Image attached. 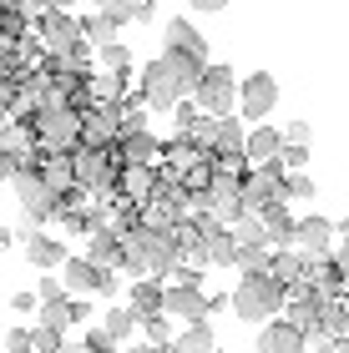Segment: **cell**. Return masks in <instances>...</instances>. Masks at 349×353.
Returning <instances> with one entry per match:
<instances>
[{
  "label": "cell",
  "instance_id": "2",
  "mask_svg": "<svg viewBox=\"0 0 349 353\" xmlns=\"http://www.w3.org/2000/svg\"><path fill=\"white\" fill-rule=\"evenodd\" d=\"M283 303H289V288H283L268 268L243 272L238 288H233V313L243 318V323H258V328H263L274 313H283Z\"/></svg>",
  "mask_w": 349,
  "mask_h": 353
},
{
  "label": "cell",
  "instance_id": "30",
  "mask_svg": "<svg viewBox=\"0 0 349 353\" xmlns=\"http://www.w3.org/2000/svg\"><path fill=\"white\" fill-rule=\"evenodd\" d=\"M97 61H102V71H132V51H126L122 41L97 46Z\"/></svg>",
  "mask_w": 349,
  "mask_h": 353
},
{
  "label": "cell",
  "instance_id": "11",
  "mask_svg": "<svg viewBox=\"0 0 349 353\" xmlns=\"http://www.w3.org/2000/svg\"><path fill=\"white\" fill-rule=\"evenodd\" d=\"M162 313H172L178 323H193V318H213V308H208V293H202L198 283H167Z\"/></svg>",
  "mask_w": 349,
  "mask_h": 353
},
{
  "label": "cell",
  "instance_id": "50",
  "mask_svg": "<svg viewBox=\"0 0 349 353\" xmlns=\"http://www.w3.org/2000/svg\"><path fill=\"white\" fill-rule=\"evenodd\" d=\"M86 6H91V10H102V6H106V0H86Z\"/></svg>",
  "mask_w": 349,
  "mask_h": 353
},
{
  "label": "cell",
  "instance_id": "51",
  "mask_svg": "<svg viewBox=\"0 0 349 353\" xmlns=\"http://www.w3.org/2000/svg\"><path fill=\"white\" fill-rule=\"evenodd\" d=\"M132 6H137V0H132Z\"/></svg>",
  "mask_w": 349,
  "mask_h": 353
},
{
  "label": "cell",
  "instance_id": "47",
  "mask_svg": "<svg viewBox=\"0 0 349 353\" xmlns=\"http://www.w3.org/2000/svg\"><path fill=\"white\" fill-rule=\"evenodd\" d=\"M329 258H334V268H339L344 278H349V243H344V248H334V252H329Z\"/></svg>",
  "mask_w": 349,
  "mask_h": 353
},
{
  "label": "cell",
  "instance_id": "36",
  "mask_svg": "<svg viewBox=\"0 0 349 353\" xmlns=\"http://www.w3.org/2000/svg\"><path fill=\"white\" fill-rule=\"evenodd\" d=\"M279 162L299 172V167H309V147H299V141H283V152H279Z\"/></svg>",
  "mask_w": 349,
  "mask_h": 353
},
{
  "label": "cell",
  "instance_id": "49",
  "mask_svg": "<svg viewBox=\"0 0 349 353\" xmlns=\"http://www.w3.org/2000/svg\"><path fill=\"white\" fill-rule=\"evenodd\" d=\"M334 232H339V237H344V243H349V217H344V222H334Z\"/></svg>",
  "mask_w": 349,
  "mask_h": 353
},
{
  "label": "cell",
  "instance_id": "28",
  "mask_svg": "<svg viewBox=\"0 0 349 353\" xmlns=\"http://www.w3.org/2000/svg\"><path fill=\"white\" fill-rule=\"evenodd\" d=\"M117 30H122V26H117L106 10H86V15H82V41H91V46L117 41Z\"/></svg>",
  "mask_w": 349,
  "mask_h": 353
},
{
  "label": "cell",
  "instance_id": "15",
  "mask_svg": "<svg viewBox=\"0 0 349 353\" xmlns=\"http://www.w3.org/2000/svg\"><path fill=\"white\" fill-rule=\"evenodd\" d=\"M162 41H167V51H182V56L208 61V41H202V30L193 21H182V15H172V21L162 26Z\"/></svg>",
  "mask_w": 349,
  "mask_h": 353
},
{
  "label": "cell",
  "instance_id": "12",
  "mask_svg": "<svg viewBox=\"0 0 349 353\" xmlns=\"http://www.w3.org/2000/svg\"><path fill=\"white\" fill-rule=\"evenodd\" d=\"M21 243H26V263L36 268V272H56L61 263H66V252H71V248H66V237H51L46 228L26 232Z\"/></svg>",
  "mask_w": 349,
  "mask_h": 353
},
{
  "label": "cell",
  "instance_id": "38",
  "mask_svg": "<svg viewBox=\"0 0 349 353\" xmlns=\"http://www.w3.org/2000/svg\"><path fill=\"white\" fill-rule=\"evenodd\" d=\"M61 343H66V333H56V328H41V323H36V348H41V353H56Z\"/></svg>",
  "mask_w": 349,
  "mask_h": 353
},
{
  "label": "cell",
  "instance_id": "24",
  "mask_svg": "<svg viewBox=\"0 0 349 353\" xmlns=\"http://www.w3.org/2000/svg\"><path fill=\"white\" fill-rule=\"evenodd\" d=\"M304 268H309V258H304V252H299L294 243H289V248H279V252H268V272H274L283 288H289V283H304Z\"/></svg>",
  "mask_w": 349,
  "mask_h": 353
},
{
  "label": "cell",
  "instance_id": "14",
  "mask_svg": "<svg viewBox=\"0 0 349 353\" xmlns=\"http://www.w3.org/2000/svg\"><path fill=\"white\" fill-rule=\"evenodd\" d=\"M253 343H258L263 353H294V348H304V328H299L294 318H279V313H274Z\"/></svg>",
  "mask_w": 349,
  "mask_h": 353
},
{
  "label": "cell",
  "instance_id": "1",
  "mask_svg": "<svg viewBox=\"0 0 349 353\" xmlns=\"http://www.w3.org/2000/svg\"><path fill=\"white\" fill-rule=\"evenodd\" d=\"M202 66H208V61L182 56V51H167V56H157V61L142 66V81H137V86H142V96H147L152 111H172L182 96H193Z\"/></svg>",
  "mask_w": 349,
  "mask_h": 353
},
{
  "label": "cell",
  "instance_id": "29",
  "mask_svg": "<svg viewBox=\"0 0 349 353\" xmlns=\"http://www.w3.org/2000/svg\"><path fill=\"white\" fill-rule=\"evenodd\" d=\"M172 323H178L172 313H147V318H142L147 343H152V348H172V339H178V333H172Z\"/></svg>",
  "mask_w": 349,
  "mask_h": 353
},
{
  "label": "cell",
  "instance_id": "42",
  "mask_svg": "<svg viewBox=\"0 0 349 353\" xmlns=\"http://www.w3.org/2000/svg\"><path fill=\"white\" fill-rule=\"evenodd\" d=\"M132 21H137V26H152V21H157V0H137V6H132Z\"/></svg>",
  "mask_w": 349,
  "mask_h": 353
},
{
  "label": "cell",
  "instance_id": "16",
  "mask_svg": "<svg viewBox=\"0 0 349 353\" xmlns=\"http://www.w3.org/2000/svg\"><path fill=\"white\" fill-rule=\"evenodd\" d=\"M279 152H283V132H279V126H268V121H253V126H248V141H243V157H248V167H258V162H274Z\"/></svg>",
  "mask_w": 349,
  "mask_h": 353
},
{
  "label": "cell",
  "instance_id": "32",
  "mask_svg": "<svg viewBox=\"0 0 349 353\" xmlns=\"http://www.w3.org/2000/svg\"><path fill=\"white\" fill-rule=\"evenodd\" d=\"M283 197H289V202H309L314 197V176H304V167L289 172V176H283Z\"/></svg>",
  "mask_w": 349,
  "mask_h": 353
},
{
  "label": "cell",
  "instance_id": "22",
  "mask_svg": "<svg viewBox=\"0 0 349 353\" xmlns=\"http://www.w3.org/2000/svg\"><path fill=\"white\" fill-rule=\"evenodd\" d=\"M36 167H41V176H46V182H51L56 192H71V187H76L71 152H41V157H36Z\"/></svg>",
  "mask_w": 349,
  "mask_h": 353
},
{
  "label": "cell",
  "instance_id": "17",
  "mask_svg": "<svg viewBox=\"0 0 349 353\" xmlns=\"http://www.w3.org/2000/svg\"><path fill=\"white\" fill-rule=\"evenodd\" d=\"M126 298H132V308L147 318V313H162V298H167V278H157V272H142V278L126 283Z\"/></svg>",
  "mask_w": 349,
  "mask_h": 353
},
{
  "label": "cell",
  "instance_id": "8",
  "mask_svg": "<svg viewBox=\"0 0 349 353\" xmlns=\"http://www.w3.org/2000/svg\"><path fill=\"white\" fill-rule=\"evenodd\" d=\"M283 176H289V167H283L279 157H274V162L248 167V172H243V202L253 207V212L268 207V202H279V197H283ZM283 202H289V197H283Z\"/></svg>",
  "mask_w": 349,
  "mask_h": 353
},
{
  "label": "cell",
  "instance_id": "48",
  "mask_svg": "<svg viewBox=\"0 0 349 353\" xmlns=\"http://www.w3.org/2000/svg\"><path fill=\"white\" fill-rule=\"evenodd\" d=\"M15 243H21V232H10V228H0V252H10Z\"/></svg>",
  "mask_w": 349,
  "mask_h": 353
},
{
  "label": "cell",
  "instance_id": "27",
  "mask_svg": "<svg viewBox=\"0 0 349 353\" xmlns=\"http://www.w3.org/2000/svg\"><path fill=\"white\" fill-rule=\"evenodd\" d=\"M172 348H187V353H208V348H218V328L208 323V318H193L178 339H172Z\"/></svg>",
  "mask_w": 349,
  "mask_h": 353
},
{
  "label": "cell",
  "instance_id": "7",
  "mask_svg": "<svg viewBox=\"0 0 349 353\" xmlns=\"http://www.w3.org/2000/svg\"><path fill=\"white\" fill-rule=\"evenodd\" d=\"M279 106V81L268 71H253L238 81V117H243L248 126L253 121H268V111Z\"/></svg>",
  "mask_w": 349,
  "mask_h": 353
},
{
  "label": "cell",
  "instance_id": "31",
  "mask_svg": "<svg viewBox=\"0 0 349 353\" xmlns=\"http://www.w3.org/2000/svg\"><path fill=\"white\" fill-rule=\"evenodd\" d=\"M122 278H126L122 268H97V288H91V293H97V298H122L126 293Z\"/></svg>",
  "mask_w": 349,
  "mask_h": 353
},
{
  "label": "cell",
  "instance_id": "46",
  "mask_svg": "<svg viewBox=\"0 0 349 353\" xmlns=\"http://www.w3.org/2000/svg\"><path fill=\"white\" fill-rule=\"evenodd\" d=\"M26 6H36V10H71V0H26Z\"/></svg>",
  "mask_w": 349,
  "mask_h": 353
},
{
  "label": "cell",
  "instance_id": "35",
  "mask_svg": "<svg viewBox=\"0 0 349 353\" xmlns=\"http://www.w3.org/2000/svg\"><path fill=\"white\" fill-rule=\"evenodd\" d=\"M0 348H10V353H26V348H36V328H10L6 339H0Z\"/></svg>",
  "mask_w": 349,
  "mask_h": 353
},
{
  "label": "cell",
  "instance_id": "40",
  "mask_svg": "<svg viewBox=\"0 0 349 353\" xmlns=\"http://www.w3.org/2000/svg\"><path fill=\"white\" fill-rule=\"evenodd\" d=\"M309 137H314L309 121H289V126H283V141H299V147H309Z\"/></svg>",
  "mask_w": 349,
  "mask_h": 353
},
{
  "label": "cell",
  "instance_id": "25",
  "mask_svg": "<svg viewBox=\"0 0 349 353\" xmlns=\"http://www.w3.org/2000/svg\"><path fill=\"white\" fill-rule=\"evenodd\" d=\"M228 228L238 237V248H274V243H268V228H263V212H253V207H248V212H238Z\"/></svg>",
  "mask_w": 349,
  "mask_h": 353
},
{
  "label": "cell",
  "instance_id": "4",
  "mask_svg": "<svg viewBox=\"0 0 349 353\" xmlns=\"http://www.w3.org/2000/svg\"><path fill=\"white\" fill-rule=\"evenodd\" d=\"M71 167H76V187L97 192V197H112L117 192V172H122L117 147H76Z\"/></svg>",
  "mask_w": 349,
  "mask_h": 353
},
{
  "label": "cell",
  "instance_id": "13",
  "mask_svg": "<svg viewBox=\"0 0 349 353\" xmlns=\"http://www.w3.org/2000/svg\"><path fill=\"white\" fill-rule=\"evenodd\" d=\"M208 192H213V212L223 217V222H233L238 212H248V202H243V176H233V172H213Z\"/></svg>",
  "mask_w": 349,
  "mask_h": 353
},
{
  "label": "cell",
  "instance_id": "6",
  "mask_svg": "<svg viewBox=\"0 0 349 353\" xmlns=\"http://www.w3.org/2000/svg\"><path fill=\"white\" fill-rule=\"evenodd\" d=\"M30 30H36V41L51 56H61V51H71V46L82 41V15H71V10H30Z\"/></svg>",
  "mask_w": 349,
  "mask_h": 353
},
{
  "label": "cell",
  "instance_id": "37",
  "mask_svg": "<svg viewBox=\"0 0 349 353\" xmlns=\"http://www.w3.org/2000/svg\"><path fill=\"white\" fill-rule=\"evenodd\" d=\"M66 313H71V328H82L86 318H91V303H86V293H71V298H66Z\"/></svg>",
  "mask_w": 349,
  "mask_h": 353
},
{
  "label": "cell",
  "instance_id": "3",
  "mask_svg": "<svg viewBox=\"0 0 349 353\" xmlns=\"http://www.w3.org/2000/svg\"><path fill=\"white\" fill-rule=\"evenodd\" d=\"M30 126H36L41 152H76L82 147V111L76 106H41V111H30Z\"/></svg>",
  "mask_w": 349,
  "mask_h": 353
},
{
  "label": "cell",
  "instance_id": "41",
  "mask_svg": "<svg viewBox=\"0 0 349 353\" xmlns=\"http://www.w3.org/2000/svg\"><path fill=\"white\" fill-rule=\"evenodd\" d=\"M106 15H112V21L117 26H126V21H132V0H106V6H102Z\"/></svg>",
  "mask_w": 349,
  "mask_h": 353
},
{
  "label": "cell",
  "instance_id": "9",
  "mask_svg": "<svg viewBox=\"0 0 349 353\" xmlns=\"http://www.w3.org/2000/svg\"><path fill=\"white\" fill-rule=\"evenodd\" d=\"M122 137V117L112 101H97L82 111V147H117Z\"/></svg>",
  "mask_w": 349,
  "mask_h": 353
},
{
  "label": "cell",
  "instance_id": "45",
  "mask_svg": "<svg viewBox=\"0 0 349 353\" xmlns=\"http://www.w3.org/2000/svg\"><path fill=\"white\" fill-rule=\"evenodd\" d=\"M10 303H15L21 313H41V293H15Z\"/></svg>",
  "mask_w": 349,
  "mask_h": 353
},
{
  "label": "cell",
  "instance_id": "43",
  "mask_svg": "<svg viewBox=\"0 0 349 353\" xmlns=\"http://www.w3.org/2000/svg\"><path fill=\"white\" fill-rule=\"evenodd\" d=\"M15 172H21V157H15V152H6V147H0V182H10V176Z\"/></svg>",
  "mask_w": 349,
  "mask_h": 353
},
{
  "label": "cell",
  "instance_id": "23",
  "mask_svg": "<svg viewBox=\"0 0 349 353\" xmlns=\"http://www.w3.org/2000/svg\"><path fill=\"white\" fill-rule=\"evenodd\" d=\"M233 258H238V237L223 222V228H213L208 243H202V263H208V268H233Z\"/></svg>",
  "mask_w": 349,
  "mask_h": 353
},
{
  "label": "cell",
  "instance_id": "19",
  "mask_svg": "<svg viewBox=\"0 0 349 353\" xmlns=\"http://www.w3.org/2000/svg\"><path fill=\"white\" fill-rule=\"evenodd\" d=\"M258 212H263V228H268V243H274V248H289L294 243V228H299V217L289 212V202H268V207H258Z\"/></svg>",
  "mask_w": 349,
  "mask_h": 353
},
{
  "label": "cell",
  "instance_id": "44",
  "mask_svg": "<svg viewBox=\"0 0 349 353\" xmlns=\"http://www.w3.org/2000/svg\"><path fill=\"white\" fill-rule=\"evenodd\" d=\"M187 6H193L198 15H223V10H228V0H187Z\"/></svg>",
  "mask_w": 349,
  "mask_h": 353
},
{
  "label": "cell",
  "instance_id": "33",
  "mask_svg": "<svg viewBox=\"0 0 349 353\" xmlns=\"http://www.w3.org/2000/svg\"><path fill=\"white\" fill-rule=\"evenodd\" d=\"M15 96H21V76H0V117H15Z\"/></svg>",
  "mask_w": 349,
  "mask_h": 353
},
{
  "label": "cell",
  "instance_id": "20",
  "mask_svg": "<svg viewBox=\"0 0 349 353\" xmlns=\"http://www.w3.org/2000/svg\"><path fill=\"white\" fill-rule=\"evenodd\" d=\"M56 272H61V283H66V293H91V288H97V263H91L86 252H66V263Z\"/></svg>",
  "mask_w": 349,
  "mask_h": 353
},
{
  "label": "cell",
  "instance_id": "34",
  "mask_svg": "<svg viewBox=\"0 0 349 353\" xmlns=\"http://www.w3.org/2000/svg\"><path fill=\"white\" fill-rule=\"evenodd\" d=\"M238 272H253V268H268V248H238V258H233Z\"/></svg>",
  "mask_w": 349,
  "mask_h": 353
},
{
  "label": "cell",
  "instance_id": "5",
  "mask_svg": "<svg viewBox=\"0 0 349 353\" xmlns=\"http://www.w3.org/2000/svg\"><path fill=\"white\" fill-rule=\"evenodd\" d=\"M193 101L208 111V117H228V111H238V76L233 66H223V61H208L193 86Z\"/></svg>",
  "mask_w": 349,
  "mask_h": 353
},
{
  "label": "cell",
  "instance_id": "39",
  "mask_svg": "<svg viewBox=\"0 0 349 353\" xmlns=\"http://www.w3.org/2000/svg\"><path fill=\"white\" fill-rule=\"evenodd\" d=\"M82 348L86 353H106V348H117V343H112V333H106V328H91L86 339H82Z\"/></svg>",
  "mask_w": 349,
  "mask_h": 353
},
{
  "label": "cell",
  "instance_id": "21",
  "mask_svg": "<svg viewBox=\"0 0 349 353\" xmlns=\"http://www.w3.org/2000/svg\"><path fill=\"white\" fill-rule=\"evenodd\" d=\"M86 258L97 268H122V232L117 228H97L86 237Z\"/></svg>",
  "mask_w": 349,
  "mask_h": 353
},
{
  "label": "cell",
  "instance_id": "10",
  "mask_svg": "<svg viewBox=\"0 0 349 353\" xmlns=\"http://www.w3.org/2000/svg\"><path fill=\"white\" fill-rule=\"evenodd\" d=\"M334 222L319 217V212H309V217H299V228H294V248L304 252V258H329L334 252Z\"/></svg>",
  "mask_w": 349,
  "mask_h": 353
},
{
  "label": "cell",
  "instance_id": "18",
  "mask_svg": "<svg viewBox=\"0 0 349 353\" xmlns=\"http://www.w3.org/2000/svg\"><path fill=\"white\" fill-rule=\"evenodd\" d=\"M117 157L122 162H162V141H157L147 126H137V132L117 137Z\"/></svg>",
  "mask_w": 349,
  "mask_h": 353
},
{
  "label": "cell",
  "instance_id": "26",
  "mask_svg": "<svg viewBox=\"0 0 349 353\" xmlns=\"http://www.w3.org/2000/svg\"><path fill=\"white\" fill-rule=\"evenodd\" d=\"M102 328L112 333V343L122 348V343H132V333H142V313L132 308V303H122V308H112L102 318Z\"/></svg>",
  "mask_w": 349,
  "mask_h": 353
}]
</instances>
